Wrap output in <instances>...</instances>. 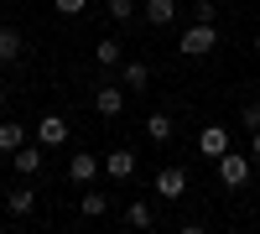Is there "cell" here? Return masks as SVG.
<instances>
[{
	"label": "cell",
	"instance_id": "cell-1",
	"mask_svg": "<svg viewBox=\"0 0 260 234\" xmlns=\"http://www.w3.org/2000/svg\"><path fill=\"white\" fill-rule=\"evenodd\" d=\"M213 47H219V31H213V21H192V26L177 37V52H182V57H208Z\"/></svg>",
	"mask_w": 260,
	"mask_h": 234
},
{
	"label": "cell",
	"instance_id": "cell-2",
	"mask_svg": "<svg viewBox=\"0 0 260 234\" xmlns=\"http://www.w3.org/2000/svg\"><path fill=\"white\" fill-rule=\"evenodd\" d=\"M31 136H37V146H42V151H57V146H68V136H73V125L62 120V115H42Z\"/></svg>",
	"mask_w": 260,
	"mask_h": 234
},
{
	"label": "cell",
	"instance_id": "cell-3",
	"mask_svg": "<svg viewBox=\"0 0 260 234\" xmlns=\"http://www.w3.org/2000/svg\"><path fill=\"white\" fill-rule=\"evenodd\" d=\"M94 115L104 120L125 115V83H94Z\"/></svg>",
	"mask_w": 260,
	"mask_h": 234
},
{
	"label": "cell",
	"instance_id": "cell-4",
	"mask_svg": "<svg viewBox=\"0 0 260 234\" xmlns=\"http://www.w3.org/2000/svg\"><path fill=\"white\" fill-rule=\"evenodd\" d=\"M182 193H187V172H182V166H156V198L177 203Z\"/></svg>",
	"mask_w": 260,
	"mask_h": 234
},
{
	"label": "cell",
	"instance_id": "cell-5",
	"mask_svg": "<svg viewBox=\"0 0 260 234\" xmlns=\"http://www.w3.org/2000/svg\"><path fill=\"white\" fill-rule=\"evenodd\" d=\"M219 182H224V187H245V182H250V161L234 156V151H224V156H219Z\"/></svg>",
	"mask_w": 260,
	"mask_h": 234
},
{
	"label": "cell",
	"instance_id": "cell-6",
	"mask_svg": "<svg viewBox=\"0 0 260 234\" xmlns=\"http://www.w3.org/2000/svg\"><path fill=\"white\" fill-rule=\"evenodd\" d=\"M115 73H120V83H125V94H141L146 83H151V68H146L141 57H125L120 68H115Z\"/></svg>",
	"mask_w": 260,
	"mask_h": 234
},
{
	"label": "cell",
	"instance_id": "cell-7",
	"mask_svg": "<svg viewBox=\"0 0 260 234\" xmlns=\"http://www.w3.org/2000/svg\"><path fill=\"white\" fill-rule=\"evenodd\" d=\"M198 151L219 161V156L229 151V130H224V125H203V130H198Z\"/></svg>",
	"mask_w": 260,
	"mask_h": 234
},
{
	"label": "cell",
	"instance_id": "cell-8",
	"mask_svg": "<svg viewBox=\"0 0 260 234\" xmlns=\"http://www.w3.org/2000/svg\"><path fill=\"white\" fill-rule=\"evenodd\" d=\"M11 166H16L21 177H37V172H42V146H37V141L16 146V151H11Z\"/></svg>",
	"mask_w": 260,
	"mask_h": 234
},
{
	"label": "cell",
	"instance_id": "cell-9",
	"mask_svg": "<svg viewBox=\"0 0 260 234\" xmlns=\"http://www.w3.org/2000/svg\"><path fill=\"white\" fill-rule=\"evenodd\" d=\"M104 172H110L115 182H130V177H136V151H125V146L110 151V156H104Z\"/></svg>",
	"mask_w": 260,
	"mask_h": 234
},
{
	"label": "cell",
	"instance_id": "cell-10",
	"mask_svg": "<svg viewBox=\"0 0 260 234\" xmlns=\"http://www.w3.org/2000/svg\"><path fill=\"white\" fill-rule=\"evenodd\" d=\"M99 166H104V156H94V151H78V156L68 161V177H73V182H94V177H99Z\"/></svg>",
	"mask_w": 260,
	"mask_h": 234
},
{
	"label": "cell",
	"instance_id": "cell-11",
	"mask_svg": "<svg viewBox=\"0 0 260 234\" xmlns=\"http://www.w3.org/2000/svg\"><path fill=\"white\" fill-rule=\"evenodd\" d=\"M146 136L156 141V146H167L172 136H177V120H172L167 110H156V115H146Z\"/></svg>",
	"mask_w": 260,
	"mask_h": 234
},
{
	"label": "cell",
	"instance_id": "cell-12",
	"mask_svg": "<svg viewBox=\"0 0 260 234\" xmlns=\"http://www.w3.org/2000/svg\"><path fill=\"white\" fill-rule=\"evenodd\" d=\"M94 62H99V68H120V62H125L120 37H99V42H94Z\"/></svg>",
	"mask_w": 260,
	"mask_h": 234
},
{
	"label": "cell",
	"instance_id": "cell-13",
	"mask_svg": "<svg viewBox=\"0 0 260 234\" xmlns=\"http://www.w3.org/2000/svg\"><path fill=\"white\" fill-rule=\"evenodd\" d=\"M6 208H11V219H26L31 208H37V187H11V193H6Z\"/></svg>",
	"mask_w": 260,
	"mask_h": 234
},
{
	"label": "cell",
	"instance_id": "cell-14",
	"mask_svg": "<svg viewBox=\"0 0 260 234\" xmlns=\"http://www.w3.org/2000/svg\"><path fill=\"white\" fill-rule=\"evenodd\" d=\"M151 224H156L151 203H146V198H130V203H125V229H151Z\"/></svg>",
	"mask_w": 260,
	"mask_h": 234
},
{
	"label": "cell",
	"instance_id": "cell-15",
	"mask_svg": "<svg viewBox=\"0 0 260 234\" xmlns=\"http://www.w3.org/2000/svg\"><path fill=\"white\" fill-rule=\"evenodd\" d=\"M146 21L151 26H172L177 21V0H146Z\"/></svg>",
	"mask_w": 260,
	"mask_h": 234
},
{
	"label": "cell",
	"instance_id": "cell-16",
	"mask_svg": "<svg viewBox=\"0 0 260 234\" xmlns=\"http://www.w3.org/2000/svg\"><path fill=\"white\" fill-rule=\"evenodd\" d=\"M16 146H26V125H21V120H0V151H16Z\"/></svg>",
	"mask_w": 260,
	"mask_h": 234
},
{
	"label": "cell",
	"instance_id": "cell-17",
	"mask_svg": "<svg viewBox=\"0 0 260 234\" xmlns=\"http://www.w3.org/2000/svg\"><path fill=\"white\" fill-rule=\"evenodd\" d=\"M78 214H83V219H104V214H110V198H104L99 187H89V193L78 198Z\"/></svg>",
	"mask_w": 260,
	"mask_h": 234
},
{
	"label": "cell",
	"instance_id": "cell-18",
	"mask_svg": "<svg viewBox=\"0 0 260 234\" xmlns=\"http://www.w3.org/2000/svg\"><path fill=\"white\" fill-rule=\"evenodd\" d=\"M16 57H21V31L16 26H0V68H11Z\"/></svg>",
	"mask_w": 260,
	"mask_h": 234
},
{
	"label": "cell",
	"instance_id": "cell-19",
	"mask_svg": "<svg viewBox=\"0 0 260 234\" xmlns=\"http://www.w3.org/2000/svg\"><path fill=\"white\" fill-rule=\"evenodd\" d=\"M110 21H136V0H110Z\"/></svg>",
	"mask_w": 260,
	"mask_h": 234
},
{
	"label": "cell",
	"instance_id": "cell-20",
	"mask_svg": "<svg viewBox=\"0 0 260 234\" xmlns=\"http://www.w3.org/2000/svg\"><path fill=\"white\" fill-rule=\"evenodd\" d=\"M219 16V0H192V21H213Z\"/></svg>",
	"mask_w": 260,
	"mask_h": 234
},
{
	"label": "cell",
	"instance_id": "cell-21",
	"mask_svg": "<svg viewBox=\"0 0 260 234\" xmlns=\"http://www.w3.org/2000/svg\"><path fill=\"white\" fill-rule=\"evenodd\" d=\"M83 6H89V0H52L57 16H83Z\"/></svg>",
	"mask_w": 260,
	"mask_h": 234
},
{
	"label": "cell",
	"instance_id": "cell-22",
	"mask_svg": "<svg viewBox=\"0 0 260 234\" xmlns=\"http://www.w3.org/2000/svg\"><path fill=\"white\" fill-rule=\"evenodd\" d=\"M240 125H245V130H260V104H245V110H240Z\"/></svg>",
	"mask_w": 260,
	"mask_h": 234
},
{
	"label": "cell",
	"instance_id": "cell-23",
	"mask_svg": "<svg viewBox=\"0 0 260 234\" xmlns=\"http://www.w3.org/2000/svg\"><path fill=\"white\" fill-rule=\"evenodd\" d=\"M250 156H260V130H250Z\"/></svg>",
	"mask_w": 260,
	"mask_h": 234
},
{
	"label": "cell",
	"instance_id": "cell-24",
	"mask_svg": "<svg viewBox=\"0 0 260 234\" xmlns=\"http://www.w3.org/2000/svg\"><path fill=\"white\" fill-rule=\"evenodd\" d=\"M6 99H11V94H6V83H0V110H6Z\"/></svg>",
	"mask_w": 260,
	"mask_h": 234
},
{
	"label": "cell",
	"instance_id": "cell-25",
	"mask_svg": "<svg viewBox=\"0 0 260 234\" xmlns=\"http://www.w3.org/2000/svg\"><path fill=\"white\" fill-rule=\"evenodd\" d=\"M255 52H260V31H255Z\"/></svg>",
	"mask_w": 260,
	"mask_h": 234
}]
</instances>
